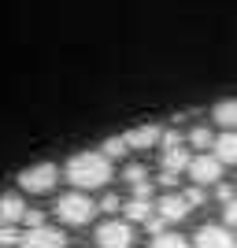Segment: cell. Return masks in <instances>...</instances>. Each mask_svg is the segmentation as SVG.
<instances>
[{"mask_svg":"<svg viewBox=\"0 0 237 248\" xmlns=\"http://www.w3.org/2000/svg\"><path fill=\"white\" fill-rule=\"evenodd\" d=\"M67 182L74 189H85V193H93V189H104L111 182V159L104 152H78L71 155V163H67Z\"/></svg>","mask_w":237,"mask_h":248,"instance_id":"obj_1","label":"cell"},{"mask_svg":"<svg viewBox=\"0 0 237 248\" xmlns=\"http://www.w3.org/2000/svg\"><path fill=\"white\" fill-rule=\"evenodd\" d=\"M52 211H56V215H60V222H67V226H89L100 207H96V200L89 197L85 189H74V193H67V197L56 200V207H52Z\"/></svg>","mask_w":237,"mask_h":248,"instance_id":"obj_2","label":"cell"},{"mask_svg":"<svg viewBox=\"0 0 237 248\" xmlns=\"http://www.w3.org/2000/svg\"><path fill=\"white\" fill-rule=\"evenodd\" d=\"M56 182H60V167L56 163H33V167H26V170H19V189L22 193H33V197L52 193Z\"/></svg>","mask_w":237,"mask_h":248,"instance_id":"obj_3","label":"cell"},{"mask_svg":"<svg viewBox=\"0 0 237 248\" xmlns=\"http://www.w3.org/2000/svg\"><path fill=\"white\" fill-rule=\"evenodd\" d=\"M222 159H219L215 152H196L193 159H189V167H186V174L193 178L196 186H219V182H222Z\"/></svg>","mask_w":237,"mask_h":248,"instance_id":"obj_4","label":"cell"},{"mask_svg":"<svg viewBox=\"0 0 237 248\" xmlns=\"http://www.w3.org/2000/svg\"><path fill=\"white\" fill-rule=\"evenodd\" d=\"M96 245L100 248H130L134 245V222L130 218H111L96 230Z\"/></svg>","mask_w":237,"mask_h":248,"instance_id":"obj_5","label":"cell"},{"mask_svg":"<svg viewBox=\"0 0 237 248\" xmlns=\"http://www.w3.org/2000/svg\"><path fill=\"white\" fill-rule=\"evenodd\" d=\"M63 245H67V237L56 226H45V222L26 226L22 230V241H19V248H63Z\"/></svg>","mask_w":237,"mask_h":248,"instance_id":"obj_6","label":"cell"},{"mask_svg":"<svg viewBox=\"0 0 237 248\" xmlns=\"http://www.w3.org/2000/svg\"><path fill=\"white\" fill-rule=\"evenodd\" d=\"M189 197L186 193H167L159 204H156V218L163 222V226H174V222H182V218L189 215Z\"/></svg>","mask_w":237,"mask_h":248,"instance_id":"obj_7","label":"cell"},{"mask_svg":"<svg viewBox=\"0 0 237 248\" xmlns=\"http://www.w3.org/2000/svg\"><path fill=\"white\" fill-rule=\"evenodd\" d=\"M193 248H237V237L230 233V226H200L193 237Z\"/></svg>","mask_w":237,"mask_h":248,"instance_id":"obj_8","label":"cell"},{"mask_svg":"<svg viewBox=\"0 0 237 248\" xmlns=\"http://www.w3.org/2000/svg\"><path fill=\"white\" fill-rule=\"evenodd\" d=\"M126 141H130V148H134V152H148V148H156L159 141H163V126H156V123L137 126V130H130V134H126Z\"/></svg>","mask_w":237,"mask_h":248,"instance_id":"obj_9","label":"cell"},{"mask_svg":"<svg viewBox=\"0 0 237 248\" xmlns=\"http://www.w3.org/2000/svg\"><path fill=\"white\" fill-rule=\"evenodd\" d=\"M189 159H193V155L182 148V141H163V170L167 174H182L189 167Z\"/></svg>","mask_w":237,"mask_h":248,"instance_id":"obj_10","label":"cell"},{"mask_svg":"<svg viewBox=\"0 0 237 248\" xmlns=\"http://www.w3.org/2000/svg\"><path fill=\"white\" fill-rule=\"evenodd\" d=\"M215 155L222 159L226 167H237V130H226L222 137H215Z\"/></svg>","mask_w":237,"mask_h":248,"instance_id":"obj_11","label":"cell"},{"mask_svg":"<svg viewBox=\"0 0 237 248\" xmlns=\"http://www.w3.org/2000/svg\"><path fill=\"white\" fill-rule=\"evenodd\" d=\"M126 182L134 186V197H152V178H148V167H126Z\"/></svg>","mask_w":237,"mask_h":248,"instance_id":"obj_12","label":"cell"},{"mask_svg":"<svg viewBox=\"0 0 237 248\" xmlns=\"http://www.w3.org/2000/svg\"><path fill=\"white\" fill-rule=\"evenodd\" d=\"M123 211H126L130 222H148L156 207H152V197H134L130 204H123Z\"/></svg>","mask_w":237,"mask_h":248,"instance_id":"obj_13","label":"cell"},{"mask_svg":"<svg viewBox=\"0 0 237 248\" xmlns=\"http://www.w3.org/2000/svg\"><path fill=\"white\" fill-rule=\"evenodd\" d=\"M211 119H215L222 130H237V100H222V104H215Z\"/></svg>","mask_w":237,"mask_h":248,"instance_id":"obj_14","label":"cell"},{"mask_svg":"<svg viewBox=\"0 0 237 248\" xmlns=\"http://www.w3.org/2000/svg\"><path fill=\"white\" fill-rule=\"evenodd\" d=\"M148 248H193V241L182 237V233H163V230H159V233L152 237V245H148Z\"/></svg>","mask_w":237,"mask_h":248,"instance_id":"obj_15","label":"cell"},{"mask_svg":"<svg viewBox=\"0 0 237 248\" xmlns=\"http://www.w3.org/2000/svg\"><path fill=\"white\" fill-rule=\"evenodd\" d=\"M100 152L108 155V159H119V155L130 152V141H126V137H108V141L100 145Z\"/></svg>","mask_w":237,"mask_h":248,"instance_id":"obj_16","label":"cell"},{"mask_svg":"<svg viewBox=\"0 0 237 248\" xmlns=\"http://www.w3.org/2000/svg\"><path fill=\"white\" fill-rule=\"evenodd\" d=\"M189 145H193L196 152H207V148L215 145V137H211V130H207V126H196L193 134H189Z\"/></svg>","mask_w":237,"mask_h":248,"instance_id":"obj_17","label":"cell"},{"mask_svg":"<svg viewBox=\"0 0 237 248\" xmlns=\"http://www.w3.org/2000/svg\"><path fill=\"white\" fill-rule=\"evenodd\" d=\"M22 241V233L15 226H4V222H0V248H11V245H19Z\"/></svg>","mask_w":237,"mask_h":248,"instance_id":"obj_18","label":"cell"},{"mask_svg":"<svg viewBox=\"0 0 237 248\" xmlns=\"http://www.w3.org/2000/svg\"><path fill=\"white\" fill-rule=\"evenodd\" d=\"M222 218H226V226H234V230H237V193L226 200V211H222Z\"/></svg>","mask_w":237,"mask_h":248,"instance_id":"obj_19","label":"cell"},{"mask_svg":"<svg viewBox=\"0 0 237 248\" xmlns=\"http://www.w3.org/2000/svg\"><path fill=\"white\" fill-rule=\"evenodd\" d=\"M96 207H100V211H119L123 204H119V197H115V193H108V197H104V200H100Z\"/></svg>","mask_w":237,"mask_h":248,"instance_id":"obj_20","label":"cell"},{"mask_svg":"<svg viewBox=\"0 0 237 248\" xmlns=\"http://www.w3.org/2000/svg\"><path fill=\"white\" fill-rule=\"evenodd\" d=\"M230 197H234V186H219V200H222V204H226Z\"/></svg>","mask_w":237,"mask_h":248,"instance_id":"obj_21","label":"cell"}]
</instances>
